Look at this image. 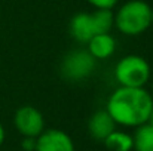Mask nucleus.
<instances>
[{"label":"nucleus","mask_w":153,"mask_h":151,"mask_svg":"<svg viewBox=\"0 0 153 151\" xmlns=\"http://www.w3.org/2000/svg\"><path fill=\"white\" fill-rule=\"evenodd\" d=\"M153 98L144 88H117L107 101V113L116 124L138 127L149 122Z\"/></svg>","instance_id":"f257e3e1"},{"label":"nucleus","mask_w":153,"mask_h":151,"mask_svg":"<svg viewBox=\"0 0 153 151\" xmlns=\"http://www.w3.org/2000/svg\"><path fill=\"white\" fill-rule=\"evenodd\" d=\"M114 25L126 36H138L152 25V7L144 0H129L116 12Z\"/></svg>","instance_id":"f03ea898"},{"label":"nucleus","mask_w":153,"mask_h":151,"mask_svg":"<svg viewBox=\"0 0 153 151\" xmlns=\"http://www.w3.org/2000/svg\"><path fill=\"white\" fill-rule=\"evenodd\" d=\"M114 77L120 86L144 88L150 79V65L143 56L128 55L116 64Z\"/></svg>","instance_id":"7ed1b4c3"},{"label":"nucleus","mask_w":153,"mask_h":151,"mask_svg":"<svg viewBox=\"0 0 153 151\" xmlns=\"http://www.w3.org/2000/svg\"><path fill=\"white\" fill-rule=\"evenodd\" d=\"M94 56L83 49L68 52L61 62V76L70 82H80L92 74L95 68Z\"/></svg>","instance_id":"20e7f679"},{"label":"nucleus","mask_w":153,"mask_h":151,"mask_svg":"<svg viewBox=\"0 0 153 151\" xmlns=\"http://www.w3.org/2000/svg\"><path fill=\"white\" fill-rule=\"evenodd\" d=\"M13 124L22 136L37 138L45 130L43 114L31 105H24L16 110L13 116Z\"/></svg>","instance_id":"39448f33"},{"label":"nucleus","mask_w":153,"mask_h":151,"mask_svg":"<svg viewBox=\"0 0 153 151\" xmlns=\"http://www.w3.org/2000/svg\"><path fill=\"white\" fill-rule=\"evenodd\" d=\"M34 151H74V142L61 129H46L36 138Z\"/></svg>","instance_id":"423d86ee"},{"label":"nucleus","mask_w":153,"mask_h":151,"mask_svg":"<svg viewBox=\"0 0 153 151\" xmlns=\"http://www.w3.org/2000/svg\"><path fill=\"white\" fill-rule=\"evenodd\" d=\"M116 129V123L111 119V116L107 113V110H98L95 111L89 122H88V130L89 135L95 141H104L113 130Z\"/></svg>","instance_id":"0eeeda50"},{"label":"nucleus","mask_w":153,"mask_h":151,"mask_svg":"<svg viewBox=\"0 0 153 151\" xmlns=\"http://www.w3.org/2000/svg\"><path fill=\"white\" fill-rule=\"evenodd\" d=\"M68 30H70L71 37L77 43L88 45V42L94 36V30H92V25H91V16H89V13H86V12L76 13L71 18V21H70Z\"/></svg>","instance_id":"6e6552de"},{"label":"nucleus","mask_w":153,"mask_h":151,"mask_svg":"<svg viewBox=\"0 0 153 151\" xmlns=\"http://www.w3.org/2000/svg\"><path fill=\"white\" fill-rule=\"evenodd\" d=\"M116 48V40L110 36V33L105 34H95L88 42V52L94 56V59H107L113 55Z\"/></svg>","instance_id":"1a4fd4ad"},{"label":"nucleus","mask_w":153,"mask_h":151,"mask_svg":"<svg viewBox=\"0 0 153 151\" xmlns=\"http://www.w3.org/2000/svg\"><path fill=\"white\" fill-rule=\"evenodd\" d=\"M89 16L94 36L110 33V30L114 25V13L111 12V9H97L94 13H89Z\"/></svg>","instance_id":"9d476101"},{"label":"nucleus","mask_w":153,"mask_h":151,"mask_svg":"<svg viewBox=\"0 0 153 151\" xmlns=\"http://www.w3.org/2000/svg\"><path fill=\"white\" fill-rule=\"evenodd\" d=\"M102 144L108 151H132L134 150V139L132 135L122 132V130H113Z\"/></svg>","instance_id":"9b49d317"},{"label":"nucleus","mask_w":153,"mask_h":151,"mask_svg":"<svg viewBox=\"0 0 153 151\" xmlns=\"http://www.w3.org/2000/svg\"><path fill=\"white\" fill-rule=\"evenodd\" d=\"M134 139V150L135 151H153V124L144 123L135 127Z\"/></svg>","instance_id":"f8f14e48"},{"label":"nucleus","mask_w":153,"mask_h":151,"mask_svg":"<svg viewBox=\"0 0 153 151\" xmlns=\"http://www.w3.org/2000/svg\"><path fill=\"white\" fill-rule=\"evenodd\" d=\"M119 0H88L89 4H92L95 9H111Z\"/></svg>","instance_id":"ddd939ff"},{"label":"nucleus","mask_w":153,"mask_h":151,"mask_svg":"<svg viewBox=\"0 0 153 151\" xmlns=\"http://www.w3.org/2000/svg\"><path fill=\"white\" fill-rule=\"evenodd\" d=\"M21 147L24 151H34L36 150V138L24 136L22 141H21Z\"/></svg>","instance_id":"4468645a"},{"label":"nucleus","mask_w":153,"mask_h":151,"mask_svg":"<svg viewBox=\"0 0 153 151\" xmlns=\"http://www.w3.org/2000/svg\"><path fill=\"white\" fill-rule=\"evenodd\" d=\"M4 136H6V133H4V127H3L1 123H0V147H1L3 142H4Z\"/></svg>","instance_id":"2eb2a0df"},{"label":"nucleus","mask_w":153,"mask_h":151,"mask_svg":"<svg viewBox=\"0 0 153 151\" xmlns=\"http://www.w3.org/2000/svg\"><path fill=\"white\" fill-rule=\"evenodd\" d=\"M147 123L153 124V107H152V111H150V117H149V122H147Z\"/></svg>","instance_id":"dca6fc26"},{"label":"nucleus","mask_w":153,"mask_h":151,"mask_svg":"<svg viewBox=\"0 0 153 151\" xmlns=\"http://www.w3.org/2000/svg\"><path fill=\"white\" fill-rule=\"evenodd\" d=\"M152 25H153V9H152Z\"/></svg>","instance_id":"f3484780"},{"label":"nucleus","mask_w":153,"mask_h":151,"mask_svg":"<svg viewBox=\"0 0 153 151\" xmlns=\"http://www.w3.org/2000/svg\"><path fill=\"white\" fill-rule=\"evenodd\" d=\"M152 92H153V82H152Z\"/></svg>","instance_id":"a211bd4d"}]
</instances>
